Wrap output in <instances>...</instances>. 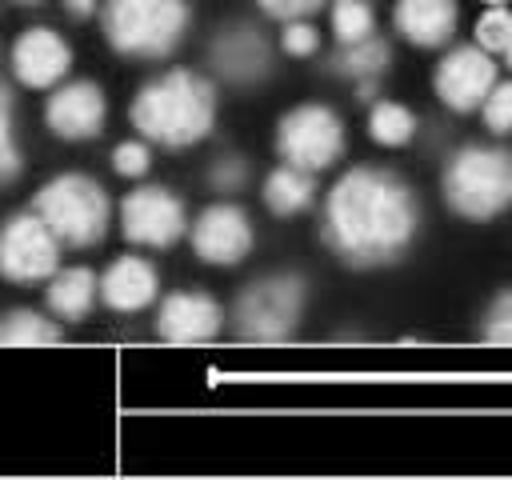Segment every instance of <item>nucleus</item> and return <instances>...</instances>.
<instances>
[{
    "label": "nucleus",
    "mask_w": 512,
    "mask_h": 480,
    "mask_svg": "<svg viewBox=\"0 0 512 480\" xmlns=\"http://www.w3.org/2000/svg\"><path fill=\"white\" fill-rule=\"evenodd\" d=\"M412 188L384 168L344 172L324 204V244L352 268L392 264L416 236Z\"/></svg>",
    "instance_id": "obj_1"
},
{
    "label": "nucleus",
    "mask_w": 512,
    "mask_h": 480,
    "mask_svg": "<svg viewBox=\"0 0 512 480\" xmlns=\"http://www.w3.org/2000/svg\"><path fill=\"white\" fill-rule=\"evenodd\" d=\"M128 116L144 140L164 148H188L212 132L216 88L188 68H172L136 92Z\"/></svg>",
    "instance_id": "obj_2"
},
{
    "label": "nucleus",
    "mask_w": 512,
    "mask_h": 480,
    "mask_svg": "<svg viewBox=\"0 0 512 480\" xmlns=\"http://www.w3.org/2000/svg\"><path fill=\"white\" fill-rule=\"evenodd\" d=\"M444 200L464 220H492L512 204V152L468 144L444 168Z\"/></svg>",
    "instance_id": "obj_3"
},
{
    "label": "nucleus",
    "mask_w": 512,
    "mask_h": 480,
    "mask_svg": "<svg viewBox=\"0 0 512 480\" xmlns=\"http://www.w3.org/2000/svg\"><path fill=\"white\" fill-rule=\"evenodd\" d=\"M104 36L120 56L164 60L188 32L184 0H104Z\"/></svg>",
    "instance_id": "obj_4"
},
{
    "label": "nucleus",
    "mask_w": 512,
    "mask_h": 480,
    "mask_svg": "<svg viewBox=\"0 0 512 480\" xmlns=\"http://www.w3.org/2000/svg\"><path fill=\"white\" fill-rule=\"evenodd\" d=\"M32 212L68 248H92V244H100L104 232H108V220H112L108 192L92 176H80V172H64V176L48 180L36 192Z\"/></svg>",
    "instance_id": "obj_5"
},
{
    "label": "nucleus",
    "mask_w": 512,
    "mask_h": 480,
    "mask_svg": "<svg viewBox=\"0 0 512 480\" xmlns=\"http://www.w3.org/2000/svg\"><path fill=\"white\" fill-rule=\"evenodd\" d=\"M304 312V280L292 272H276V276H260L252 280L236 308H232V328L240 340L252 344H280L296 332Z\"/></svg>",
    "instance_id": "obj_6"
},
{
    "label": "nucleus",
    "mask_w": 512,
    "mask_h": 480,
    "mask_svg": "<svg viewBox=\"0 0 512 480\" xmlns=\"http://www.w3.org/2000/svg\"><path fill=\"white\" fill-rule=\"evenodd\" d=\"M276 148L284 164H296L304 172H320L340 160L344 152V124L324 104H300L292 108L276 128Z\"/></svg>",
    "instance_id": "obj_7"
},
{
    "label": "nucleus",
    "mask_w": 512,
    "mask_h": 480,
    "mask_svg": "<svg viewBox=\"0 0 512 480\" xmlns=\"http://www.w3.org/2000/svg\"><path fill=\"white\" fill-rule=\"evenodd\" d=\"M60 268V240L36 212H16L0 224V276L12 284H40Z\"/></svg>",
    "instance_id": "obj_8"
},
{
    "label": "nucleus",
    "mask_w": 512,
    "mask_h": 480,
    "mask_svg": "<svg viewBox=\"0 0 512 480\" xmlns=\"http://www.w3.org/2000/svg\"><path fill=\"white\" fill-rule=\"evenodd\" d=\"M120 232L132 244L168 248L188 232V212H184L180 196H172L160 184H148L120 200Z\"/></svg>",
    "instance_id": "obj_9"
},
{
    "label": "nucleus",
    "mask_w": 512,
    "mask_h": 480,
    "mask_svg": "<svg viewBox=\"0 0 512 480\" xmlns=\"http://www.w3.org/2000/svg\"><path fill=\"white\" fill-rule=\"evenodd\" d=\"M496 84V60L480 44L452 48L436 68V96L452 112H472L484 104V96Z\"/></svg>",
    "instance_id": "obj_10"
},
{
    "label": "nucleus",
    "mask_w": 512,
    "mask_h": 480,
    "mask_svg": "<svg viewBox=\"0 0 512 480\" xmlns=\"http://www.w3.org/2000/svg\"><path fill=\"white\" fill-rule=\"evenodd\" d=\"M188 232H192V252L204 264L228 268L252 252V220L236 204H208L196 216V224H188Z\"/></svg>",
    "instance_id": "obj_11"
},
{
    "label": "nucleus",
    "mask_w": 512,
    "mask_h": 480,
    "mask_svg": "<svg viewBox=\"0 0 512 480\" xmlns=\"http://www.w3.org/2000/svg\"><path fill=\"white\" fill-rule=\"evenodd\" d=\"M104 116H108V104H104V92L92 80L60 84L44 104V124L60 140H92V136H100Z\"/></svg>",
    "instance_id": "obj_12"
},
{
    "label": "nucleus",
    "mask_w": 512,
    "mask_h": 480,
    "mask_svg": "<svg viewBox=\"0 0 512 480\" xmlns=\"http://www.w3.org/2000/svg\"><path fill=\"white\" fill-rule=\"evenodd\" d=\"M72 68V48L52 28H28L20 32L12 48V72L28 88H56Z\"/></svg>",
    "instance_id": "obj_13"
},
{
    "label": "nucleus",
    "mask_w": 512,
    "mask_h": 480,
    "mask_svg": "<svg viewBox=\"0 0 512 480\" xmlns=\"http://www.w3.org/2000/svg\"><path fill=\"white\" fill-rule=\"evenodd\" d=\"M156 328L168 344H204L224 328V308L208 292H172L160 304Z\"/></svg>",
    "instance_id": "obj_14"
},
{
    "label": "nucleus",
    "mask_w": 512,
    "mask_h": 480,
    "mask_svg": "<svg viewBox=\"0 0 512 480\" xmlns=\"http://www.w3.org/2000/svg\"><path fill=\"white\" fill-rule=\"evenodd\" d=\"M208 56H212V68H216L220 76L236 80V84H252V80H260V76H268V68H272V48H268V40H264L252 24H232V28H224V32L212 40Z\"/></svg>",
    "instance_id": "obj_15"
},
{
    "label": "nucleus",
    "mask_w": 512,
    "mask_h": 480,
    "mask_svg": "<svg viewBox=\"0 0 512 480\" xmlns=\"http://www.w3.org/2000/svg\"><path fill=\"white\" fill-rule=\"evenodd\" d=\"M156 292H160V280L144 256H120L100 276V300L112 312H140L156 300Z\"/></svg>",
    "instance_id": "obj_16"
},
{
    "label": "nucleus",
    "mask_w": 512,
    "mask_h": 480,
    "mask_svg": "<svg viewBox=\"0 0 512 480\" xmlns=\"http://www.w3.org/2000/svg\"><path fill=\"white\" fill-rule=\"evenodd\" d=\"M456 0H396V32L416 48H440L456 32Z\"/></svg>",
    "instance_id": "obj_17"
},
{
    "label": "nucleus",
    "mask_w": 512,
    "mask_h": 480,
    "mask_svg": "<svg viewBox=\"0 0 512 480\" xmlns=\"http://www.w3.org/2000/svg\"><path fill=\"white\" fill-rule=\"evenodd\" d=\"M96 296H100V280H96V272H88V268H56V272L48 276V288H44L48 312H52L56 320H68V324L84 320V316L92 312Z\"/></svg>",
    "instance_id": "obj_18"
},
{
    "label": "nucleus",
    "mask_w": 512,
    "mask_h": 480,
    "mask_svg": "<svg viewBox=\"0 0 512 480\" xmlns=\"http://www.w3.org/2000/svg\"><path fill=\"white\" fill-rule=\"evenodd\" d=\"M312 196H316V180H312V172H304V168H296V164H280V168L268 172V180H264V204H268V212H276V216H296V212H304V208L312 204Z\"/></svg>",
    "instance_id": "obj_19"
},
{
    "label": "nucleus",
    "mask_w": 512,
    "mask_h": 480,
    "mask_svg": "<svg viewBox=\"0 0 512 480\" xmlns=\"http://www.w3.org/2000/svg\"><path fill=\"white\" fill-rule=\"evenodd\" d=\"M388 60H392L388 44H384L380 36H364V40H356V44H344V48L336 52L332 68H336L340 76H352V80H376V76L388 68Z\"/></svg>",
    "instance_id": "obj_20"
},
{
    "label": "nucleus",
    "mask_w": 512,
    "mask_h": 480,
    "mask_svg": "<svg viewBox=\"0 0 512 480\" xmlns=\"http://www.w3.org/2000/svg\"><path fill=\"white\" fill-rule=\"evenodd\" d=\"M60 340V328L32 312V308H12L4 320H0V344H12V348H40V344H56Z\"/></svg>",
    "instance_id": "obj_21"
},
{
    "label": "nucleus",
    "mask_w": 512,
    "mask_h": 480,
    "mask_svg": "<svg viewBox=\"0 0 512 480\" xmlns=\"http://www.w3.org/2000/svg\"><path fill=\"white\" fill-rule=\"evenodd\" d=\"M368 136L376 144H384V148H400V144H408L416 136V116L396 100H380V104H372Z\"/></svg>",
    "instance_id": "obj_22"
},
{
    "label": "nucleus",
    "mask_w": 512,
    "mask_h": 480,
    "mask_svg": "<svg viewBox=\"0 0 512 480\" xmlns=\"http://www.w3.org/2000/svg\"><path fill=\"white\" fill-rule=\"evenodd\" d=\"M372 28H376V20L364 0H332V32L340 44H356V40L372 36Z\"/></svg>",
    "instance_id": "obj_23"
},
{
    "label": "nucleus",
    "mask_w": 512,
    "mask_h": 480,
    "mask_svg": "<svg viewBox=\"0 0 512 480\" xmlns=\"http://www.w3.org/2000/svg\"><path fill=\"white\" fill-rule=\"evenodd\" d=\"M20 168H24V156L12 136V92L0 80V184H12L20 176Z\"/></svg>",
    "instance_id": "obj_24"
},
{
    "label": "nucleus",
    "mask_w": 512,
    "mask_h": 480,
    "mask_svg": "<svg viewBox=\"0 0 512 480\" xmlns=\"http://www.w3.org/2000/svg\"><path fill=\"white\" fill-rule=\"evenodd\" d=\"M476 44L492 56L512 44V12L504 4H488V12L476 20Z\"/></svg>",
    "instance_id": "obj_25"
},
{
    "label": "nucleus",
    "mask_w": 512,
    "mask_h": 480,
    "mask_svg": "<svg viewBox=\"0 0 512 480\" xmlns=\"http://www.w3.org/2000/svg\"><path fill=\"white\" fill-rule=\"evenodd\" d=\"M480 112H484V128L488 132H496V136L512 132V80H496L492 92L484 96Z\"/></svg>",
    "instance_id": "obj_26"
},
{
    "label": "nucleus",
    "mask_w": 512,
    "mask_h": 480,
    "mask_svg": "<svg viewBox=\"0 0 512 480\" xmlns=\"http://www.w3.org/2000/svg\"><path fill=\"white\" fill-rule=\"evenodd\" d=\"M480 336H484L488 344H504V348H512V292L500 296V300L488 308Z\"/></svg>",
    "instance_id": "obj_27"
},
{
    "label": "nucleus",
    "mask_w": 512,
    "mask_h": 480,
    "mask_svg": "<svg viewBox=\"0 0 512 480\" xmlns=\"http://www.w3.org/2000/svg\"><path fill=\"white\" fill-rule=\"evenodd\" d=\"M244 180H248L244 156H220V160L208 168V184H212L216 192H240Z\"/></svg>",
    "instance_id": "obj_28"
},
{
    "label": "nucleus",
    "mask_w": 512,
    "mask_h": 480,
    "mask_svg": "<svg viewBox=\"0 0 512 480\" xmlns=\"http://www.w3.org/2000/svg\"><path fill=\"white\" fill-rule=\"evenodd\" d=\"M280 48L288 56H312L320 48V32L308 20H288V28L280 32Z\"/></svg>",
    "instance_id": "obj_29"
},
{
    "label": "nucleus",
    "mask_w": 512,
    "mask_h": 480,
    "mask_svg": "<svg viewBox=\"0 0 512 480\" xmlns=\"http://www.w3.org/2000/svg\"><path fill=\"white\" fill-rule=\"evenodd\" d=\"M148 164H152V152H148V144H140V140H124V144H116V152H112V168H116L120 176H144Z\"/></svg>",
    "instance_id": "obj_30"
},
{
    "label": "nucleus",
    "mask_w": 512,
    "mask_h": 480,
    "mask_svg": "<svg viewBox=\"0 0 512 480\" xmlns=\"http://www.w3.org/2000/svg\"><path fill=\"white\" fill-rule=\"evenodd\" d=\"M256 4H260L268 16H276V20L288 24V20H304V16H312L324 0H256Z\"/></svg>",
    "instance_id": "obj_31"
},
{
    "label": "nucleus",
    "mask_w": 512,
    "mask_h": 480,
    "mask_svg": "<svg viewBox=\"0 0 512 480\" xmlns=\"http://www.w3.org/2000/svg\"><path fill=\"white\" fill-rule=\"evenodd\" d=\"M68 16H92L96 12V0H64Z\"/></svg>",
    "instance_id": "obj_32"
},
{
    "label": "nucleus",
    "mask_w": 512,
    "mask_h": 480,
    "mask_svg": "<svg viewBox=\"0 0 512 480\" xmlns=\"http://www.w3.org/2000/svg\"><path fill=\"white\" fill-rule=\"evenodd\" d=\"M16 4H24V8H36V4H44V0H16Z\"/></svg>",
    "instance_id": "obj_33"
},
{
    "label": "nucleus",
    "mask_w": 512,
    "mask_h": 480,
    "mask_svg": "<svg viewBox=\"0 0 512 480\" xmlns=\"http://www.w3.org/2000/svg\"><path fill=\"white\" fill-rule=\"evenodd\" d=\"M504 60H508V68H512V44H508V48H504Z\"/></svg>",
    "instance_id": "obj_34"
},
{
    "label": "nucleus",
    "mask_w": 512,
    "mask_h": 480,
    "mask_svg": "<svg viewBox=\"0 0 512 480\" xmlns=\"http://www.w3.org/2000/svg\"><path fill=\"white\" fill-rule=\"evenodd\" d=\"M488 4H504V0H488Z\"/></svg>",
    "instance_id": "obj_35"
}]
</instances>
